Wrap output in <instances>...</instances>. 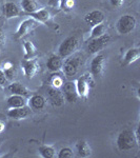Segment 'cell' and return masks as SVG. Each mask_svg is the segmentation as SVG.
<instances>
[{"mask_svg": "<svg viewBox=\"0 0 140 158\" xmlns=\"http://www.w3.org/2000/svg\"><path fill=\"white\" fill-rule=\"evenodd\" d=\"M22 7L25 12L34 13L37 10V4L34 0H22Z\"/></svg>", "mask_w": 140, "mask_h": 158, "instance_id": "obj_22", "label": "cell"}, {"mask_svg": "<svg viewBox=\"0 0 140 158\" xmlns=\"http://www.w3.org/2000/svg\"><path fill=\"white\" fill-rule=\"evenodd\" d=\"M63 95H64L65 100L68 102H76L78 98L77 89H76V85L72 81L63 85Z\"/></svg>", "mask_w": 140, "mask_h": 158, "instance_id": "obj_7", "label": "cell"}, {"mask_svg": "<svg viewBox=\"0 0 140 158\" xmlns=\"http://www.w3.org/2000/svg\"><path fill=\"white\" fill-rule=\"evenodd\" d=\"M73 156H74L73 151L70 148H63V149H61L58 152V157L59 158H71Z\"/></svg>", "mask_w": 140, "mask_h": 158, "instance_id": "obj_26", "label": "cell"}, {"mask_svg": "<svg viewBox=\"0 0 140 158\" xmlns=\"http://www.w3.org/2000/svg\"><path fill=\"white\" fill-rule=\"evenodd\" d=\"M52 85H54V88H59L62 85V78L60 77V75H53Z\"/></svg>", "mask_w": 140, "mask_h": 158, "instance_id": "obj_28", "label": "cell"}, {"mask_svg": "<svg viewBox=\"0 0 140 158\" xmlns=\"http://www.w3.org/2000/svg\"><path fill=\"white\" fill-rule=\"evenodd\" d=\"M138 143L136 136L131 130H124L117 137V147L120 151H129Z\"/></svg>", "mask_w": 140, "mask_h": 158, "instance_id": "obj_1", "label": "cell"}, {"mask_svg": "<svg viewBox=\"0 0 140 158\" xmlns=\"http://www.w3.org/2000/svg\"><path fill=\"white\" fill-rule=\"evenodd\" d=\"M109 41H110V36L105 34L94 38V39L91 40L90 43H89V47H88L89 51H90V53H97L98 51L103 49Z\"/></svg>", "mask_w": 140, "mask_h": 158, "instance_id": "obj_6", "label": "cell"}, {"mask_svg": "<svg viewBox=\"0 0 140 158\" xmlns=\"http://www.w3.org/2000/svg\"><path fill=\"white\" fill-rule=\"evenodd\" d=\"M33 17H35L36 19L40 20V21H47L50 18V14L47 10H40L38 12H34V13H31Z\"/></svg>", "mask_w": 140, "mask_h": 158, "instance_id": "obj_24", "label": "cell"}, {"mask_svg": "<svg viewBox=\"0 0 140 158\" xmlns=\"http://www.w3.org/2000/svg\"><path fill=\"white\" fill-rule=\"evenodd\" d=\"M9 90L11 93L15 94V95L27 96V94H29V91L27 90V88L23 86L21 83H19V82H13L12 85H10Z\"/></svg>", "mask_w": 140, "mask_h": 158, "instance_id": "obj_16", "label": "cell"}, {"mask_svg": "<svg viewBox=\"0 0 140 158\" xmlns=\"http://www.w3.org/2000/svg\"><path fill=\"white\" fill-rule=\"evenodd\" d=\"M78 44V40L75 36L68 37L64 40L59 47V55L61 57H67L71 55L75 51L76 47Z\"/></svg>", "mask_w": 140, "mask_h": 158, "instance_id": "obj_5", "label": "cell"}, {"mask_svg": "<svg viewBox=\"0 0 140 158\" xmlns=\"http://www.w3.org/2000/svg\"><path fill=\"white\" fill-rule=\"evenodd\" d=\"M136 27V19L132 15H123L117 22V30L120 34H129Z\"/></svg>", "mask_w": 140, "mask_h": 158, "instance_id": "obj_2", "label": "cell"}, {"mask_svg": "<svg viewBox=\"0 0 140 158\" xmlns=\"http://www.w3.org/2000/svg\"><path fill=\"white\" fill-rule=\"evenodd\" d=\"M30 103L33 109L41 110L45 104V99L41 95H34L30 99Z\"/></svg>", "mask_w": 140, "mask_h": 158, "instance_id": "obj_19", "label": "cell"}, {"mask_svg": "<svg viewBox=\"0 0 140 158\" xmlns=\"http://www.w3.org/2000/svg\"><path fill=\"white\" fill-rule=\"evenodd\" d=\"M76 148H77V151H78L79 156H81V157L91 156L92 149H91L90 144H89L85 140H80V141H78V143L76 144Z\"/></svg>", "mask_w": 140, "mask_h": 158, "instance_id": "obj_14", "label": "cell"}, {"mask_svg": "<svg viewBox=\"0 0 140 158\" xmlns=\"http://www.w3.org/2000/svg\"><path fill=\"white\" fill-rule=\"evenodd\" d=\"M140 56V53H139V50L138 49H131L126 52V56H124V62H123V65H129L131 63L135 62L137 59L139 58Z\"/></svg>", "mask_w": 140, "mask_h": 158, "instance_id": "obj_17", "label": "cell"}, {"mask_svg": "<svg viewBox=\"0 0 140 158\" xmlns=\"http://www.w3.org/2000/svg\"><path fill=\"white\" fill-rule=\"evenodd\" d=\"M4 69H6V70H4V74H6V77L7 80H11V79H13V77H15V70L12 65H10L9 68H4Z\"/></svg>", "mask_w": 140, "mask_h": 158, "instance_id": "obj_27", "label": "cell"}, {"mask_svg": "<svg viewBox=\"0 0 140 158\" xmlns=\"http://www.w3.org/2000/svg\"><path fill=\"white\" fill-rule=\"evenodd\" d=\"M22 67H23L24 74L27 78L31 79L33 76L35 75V73L37 72V65H36V61L32 60V59H25L22 62Z\"/></svg>", "mask_w": 140, "mask_h": 158, "instance_id": "obj_12", "label": "cell"}, {"mask_svg": "<svg viewBox=\"0 0 140 158\" xmlns=\"http://www.w3.org/2000/svg\"><path fill=\"white\" fill-rule=\"evenodd\" d=\"M6 82H7V79L6 77V74L0 70V85H6Z\"/></svg>", "mask_w": 140, "mask_h": 158, "instance_id": "obj_29", "label": "cell"}, {"mask_svg": "<svg viewBox=\"0 0 140 158\" xmlns=\"http://www.w3.org/2000/svg\"><path fill=\"white\" fill-rule=\"evenodd\" d=\"M39 153L43 158H53L56 156V152L53 147L42 146L39 148Z\"/></svg>", "mask_w": 140, "mask_h": 158, "instance_id": "obj_20", "label": "cell"}, {"mask_svg": "<svg viewBox=\"0 0 140 158\" xmlns=\"http://www.w3.org/2000/svg\"><path fill=\"white\" fill-rule=\"evenodd\" d=\"M47 95L51 103L55 106H61L64 103V95L61 91L58 90V88H49L47 89Z\"/></svg>", "mask_w": 140, "mask_h": 158, "instance_id": "obj_8", "label": "cell"}, {"mask_svg": "<svg viewBox=\"0 0 140 158\" xmlns=\"http://www.w3.org/2000/svg\"><path fill=\"white\" fill-rule=\"evenodd\" d=\"M85 22L91 27H95V25L100 24L101 22L104 20V15L102 12L100 11H93L91 13H89L85 16Z\"/></svg>", "mask_w": 140, "mask_h": 158, "instance_id": "obj_9", "label": "cell"}, {"mask_svg": "<svg viewBox=\"0 0 140 158\" xmlns=\"http://www.w3.org/2000/svg\"><path fill=\"white\" fill-rule=\"evenodd\" d=\"M1 142H2V139H0V144H1Z\"/></svg>", "mask_w": 140, "mask_h": 158, "instance_id": "obj_33", "label": "cell"}, {"mask_svg": "<svg viewBox=\"0 0 140 158\" xmlns=\"http://www.w3.org/2000/svg\"><path fill=\"white\" fill-rule=\"evenodd\" d=\"M123 2V0H111V3L113 4L114 6H120Z\"/></svg>", "mask_w": 140, "mask_h": 158, "instance_id": "obj_31", "label": "cell"}, {"mask_svg": "<svg viewBox=\"0 0 140 158\" xmlns=\"http://www.w3.org/2000/svg\"><path fill=\"white\" fill-rule=\"evenodd\" d=\"M4 129H6V124L3 123V121L0 120V133H1V132H3Z\"/></svg>", "mask_w": 140, "mask_h": 158, "instance_id": "obj_32", "label": "cell"}, {"mask_svg": "<svg viewBox=\"0 0 140 158\" xmlns=\"http://www.w3.org/2000/svg\"><path fill=\"white\" fill-rule=\"evenodd\" d=\"M31 113V110L27 106H20V108H13L7 112V116L13 119H22L29 116Z\"/></svg>", "mask_w": 140, "mask_h": 158, "instance_id": "obj_10", "label": "cell"}, {"mask_svg": "<svg viewBox=\"0 0 140 158\" xmlns=\"http://www.w3.org/2000/svg\"><path fill=\"white\" fill-rule=\"evenodd\" d=\"M104 34V24H98V25H95L94 27L93 32H92V38H96V37H99L101 35Z\"/></svg>", "mask_w": 140, "mask_h": 158, "instance_id": "obj_25", "label": "cell"}, {"mask_svg": "<svg viewBox=\"0 0 140 158\" xmlns=\"http://www.w3.org/2000/svg\"><path fill=\"white\" fill-rule=\"evenodd\" d=\"M82 63V56L75 55L68 58L64 63V73L68 77H74L77 74L79 67Z\"/></svg>", "mask_w": 140, "mask_h": 158, "instance_id": "obj_4", "label": "cell"}, {"mask_svg": "<svg viewBox=\"0 0 140 158\" xmlns=\"http://www.w3.org/2000/svg\"><path fill=\"white\" fill-rule=\"evenodd\" d=\"M94 80L92 79L91 75H83L77 80L76 83V89H77V93L78 96L82 98H85L89 94L90 88L94 86Z\"/></svg>", "mask_w": 140, "mask_h": 158, "instance_id": "obj_3", "label": "cell"}, {"mask_svg": "<svg viewBox=\"0 0 140 158\" xmlns=\"http://www.w3.org/2000/svg\"><path fill=\"white\" fill-rule=\"evenodd\" d=\"M104 68V56L103 55H98L97 57H95L91 63V71L92 74L95 76H99L103 71Z\"/></svg>", "mask_w": 140, "mask_h": 158, "instance_id": "obj_11", "label": "cell"}, {"mask_svg": "<svg viewBox=\"0 0 140 158\" xmlns=\"http://www.w3.org/2000/svg\"><path fill=\"white\" fill-rule=\"evenodd\" d=\"M4 42H6V35H4V32L0 29V49L3 47Z\"/></svg>", "mask_w": 140, "mask_h": 158, "instance_id": "obj_30", "label": "cell"}, {"mask_svg": "<svg viewBox=\"0 0 140 158\" xmlns=\"http://www.w3.org/2000/svg\"><path fill=\"white\" fill-rule=\"evenodd\" d=\"M47 67L49 68L50 71H53V72H56L58 71L59 69L62 67V60L59 56H51L50 59L47 60Z\"/></svg>", "mask_w": 140, "mask_h": 158, "instance_id": "obj_15", "label": "cell"}, {"mask_svg": "<svg viewBox=\"0 0 140 158\" xmlns=\"http://www.w3.org/2000/svg\"><path fill=\"white\" fill-rule=\"evenodd\" d=\"M7 106H9L11 109L20 108V106H27V100H25L24 96L15 95V94H13L11 97L7 98Z\"/></svg>", "mask_w": 140, "mask_h": 158, "instance_id": "obj_13", "label": "cell"}, {"mask_svg": "<svg viewBox=\"0 0 140 158\" xmlns=\"http://www.w3.org/2000/svg\"><path fill=\"white\" fill-rule=\"evenodd\" d=\"M34 23L35 22L33 19H27V20H25V21L22 22V23L20 24L19 29H18V32H17V37H21L22 35H24Z\"/></svg>", "mask_w": 140, "mask_h": 158, "instance_id": "obj_21", "label": "cell"}, {"mask_svg": "<svg viewBox=\"0 0 140 158\" xmlns=\"http://www.w3.org/2000/svg\"><path fill=\"white\" fill-rule=\"evenodd\" d=\"M3 12L7 18H12V17H15L19 14L18 7H17V6L15 3H13V2H7V3L4 4Z\"/></svg>", "mask_w": 140, "mask_h": 158, "instance_id": "obj_18", "label": "cell"}, {"mask_svg": "<svg viewBox=\"0 0 140 158\" xmlns=\"http://www.w3.org/2000/svg\"><path fill=\"white\" fill-rule=\"evenodd\" d=\"M24 50H25V55H24V59H31L33 56L35 55V47L32 42L27 41L24 43Z\"/></svg>", "mask_w": 140, "mask_h": 158, "instance_id": "obj_23", "label": "cell"}]
</instances>
